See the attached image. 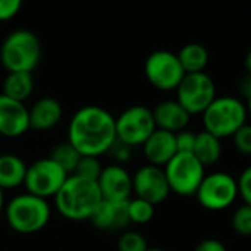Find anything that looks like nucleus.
<instances>
[{"instance_id": "obj_28", "label": "nucleus", "mask_w": 251, "mask_h": 251, "mask_svg": "<svg viewBox=\"0 0 251 251\" xmlns=\"http://www.w3.org/2000/svg\"><path fill=\"white\" fill-rule=\"evenodd\" d=\"M232 139H233V145L239 154L251 157V124L245 123L241 129H238L233 133Z\"/></svg>"}, {"instance_id": "obj_33", "label": "nucleus", "mask_w": 251, "mask_h": 251, "mask_svg": "<svg viewBox=\"0 0 251 251\" xmlns=\"http://www.w3.org/2000/svg\"><path fill=\"white\" fill-rule=\"evenodd\" d=\"M194 251H227V250H226V245L222 241L214 239V238H207V239L201 241L194 248Z\"/></svg>"}, {"instance_id": "obj_3", "label": "nucleus", "mask_w": 251, "mask_h": 251, "mask_svg": "<svg viewBox=\"0 0 251 251\" xmlns=\"http://www.w3.org/2000/svg\"><path fill=\"white\" fill-rule=\"evenodd\" d=\"M52 210L48 200L33 194H20L5 205V217L9 227L23 235H31L45 229L50 220Z\"/></svg>"}, {"instance_id": "obj_35", "label": "nucleus", "mask_w": 251, "mask_h": 251, "mask_svg": "<svg viewBox=\"0 0 251 251\" xmlns=\"http://www.w3.org/2000/svg\"><path fill=\"white\" fill-rule=\"evenodd\" d=\"M244 64H245V70H247V73L248 74H251V49L248 50V53L245 55V61H244Z\"/></svg>"}, {"instance_id": "obj_16", "label": "nucleus", "mask_w": 251, "mask_h": 251, "mask_svg": "<svg viewBox=\"0 0 251 251\" xmlns=\"http://www.w3.org/2000/svg\"><path fill=\"white\" fill-rule=\"evenodd\" d=\"M64 115V108L61 102L52 96L40 98L28 108L30 129L37 132L50 130L61 123Z\"/></svg>"}, {"instance_id": "obj_19", "label": "nucleus", "mask_w": 251, "mask_h": 251, "mask_svg": "<svg viewBox=\"0 0 251 251\" xmlns=\"http://www.w3.org/2000/svg\"><path fill=\"white\" fill-rule=\"evenodd\" d=\"M27 164L15 154L0 155V189H15L24 185Z\"/></svg>"}, {"instance_id": "obj_38", "label": "nucleus", "mask_w": 251, "mask_h": 251, "mask_svg": "<svg viewBox=\"0 0 251 251\" xmlns=\"http://www.w3.org/2000/svg\"><path fill=\"white\" fill-rule=\"evenodd\" d=\"M147 251H166V250H163V248H155V247H154V248H151V247H150Z\"/></svg>"}, {"instance_id": "obj_14", "label": "nucleus", "mask_w": 251, "mask_h": 251, "mask_svg": "<svg viewBox=\"0 0 251 251\" xmlns=\"http://www.w3.org/2000/svg\"><path fill=\"white\" fill-rule=\"evenodd\" d=\"M28 130L30 118L25 103L0 93V135L15 139L25 135Z\"/></svg>"}, {"instance_id": "obj_4", "label": "nucleus", "mask_w": 251, "mask_h": 251, "mask_svg": "<svg viewBox=\"0 0 251 251\" xmlns=\"http://www.w3.org/2000/svg\"><path fill=\"white\" fill-rule=\"evenodd\" d=\"M42 45L39 37L25 28L12 31L0 46V62L8 73H33L40 64Z\"/></svg>"}, {"instance_id": "obj_31", "label": "nucleus", "mask_w": 251, "mask_h": 251, "mask_svg": "<svg viewBox=\"0 0 251 251\" xmlns=\"http://www.w3.org/2000/svg\"><path fill=\"white\" fill-rule=\"evenodd\" d=\"M24 0H0V23H6L18 15Z\"/></svg>"}, {"instance_id": "obj_26", "label": "nucleus", "mask_w": 251, "mask_h": 251, "mask_svg": "<svg viewBox=\"0 0 251 251\" xmlns=\"http://www.w3.org/2000/svg\"><path fill=\"white\" fill-rule=\"evenodd\" d=\"M102 164L99 161L98 157H86V155H81L77 167H75V172L73 175L75 176H80L83 179H87V180H93L96 182L100 176V172H102Z\"/></svg>"}, {"instance_id": "obj_36", "label": "nucleus", "mask_w": 251, "mask_h": 251, "mask_svg": "<svg viewBox=\"0 0 251 251\" xmlns=\"http://www.w3.org/2000/svg\"><path fill=\"white\" fill-rule=\"evenodd\" d=\"M5 205H6V202H5V194H3L2 189H0V214L5 211Z\"/></svg>"}, {"instance_id": "obj_32", "label": "nucleus", "mask_w": 251, "mask_h": 251, "mask_svg": "<svg viewBox=\"0 0 251 251\" xmlns=\"http://www.w3.org/2000/svg\"><path fill=\"white\" fill-rule=\"evenodd\" d=\"M108 152L114 157V160L118 164L127 163L130 160V157H132V148L127 147V145H124V144H121V142H118V141L114 142V145L111 147V150Z\"/></svg>"}, {"instance_id": "obj_2", "label": "nucleus", "mask_w": 251, "mask_h": 251, "mask_svg": "<svg viewBox=\"0 0 251 251\" xmlns=\"http://www.w3.org/2000/svg\"><path fill=\"white\" fill-rule=\"evenodd\" d=\"M53 201L62 217L71 222H83L92 217L102 197L96 182L70 175L53 197Z\"/></svg>"}, {"instance_id": "obj_30", "label": "nucleus", "mask_w": 251, "mask_h": 251, "mask_svg": "<svg viewBox=\"0 0 251 251\" xmlns=\"http://www.w3.org/2000/svg\"><path fill=\"white\" fill-rule=\"evenodd\" d=\"M236 185H238V195L242 198L244 204L251 205V166L242 170V173L236 180Z\"/></svg>"}, {"instance_id": "obj_27", "label": "nucleus", "mask_w": 251, "mask_h": 251, "mask_svg": "<svg viewBox=\"0 0 251 251\" xmlns=\"http://www.w3.org/2000/svg\"><path fill=\"white\" fill-rule=\"evenodd\" d=\"M232 229L241 236H251V205L244 204L238 207L230 220Z\"/></svg>"}, {"instance_id": "obj_5", "label": "nucleus", "mask_w": 251, "mask_h": 251, "mask_svg": "<svg viewBox=\"0 0 251 251\" xmlns=\"http://www.w3.org/2000/svg\"><path fill=\"white\" fill-rule=\"evenodd\" d=\"M204 130L219 139L232 138L233 133L247 123V108L239 98L220 96L201 114Z\"/></svg>"}, {"instance_id": "obj_8", "label": "nucleus", "mask_w": 251, "mask_h": 251, "mask_svg": "<svg viewBox=\"0 0 251 251\" xmlns=\"http://www.w3.org/2000/svg\"><path fill=\"white\" fill-rule=\"evenodd\" d=\"M201 207L210 211H222L233 204L238 197L236 179L225 172L205 175L195 194Z\"/></svg>"}, {"instance_id": "obj_7", "label": "nucleus", "mask_w": 251, "mask_h": 251, "mask_svg": "<svg viewBox=\"0 0 251 251\" xmlns=\"http://www.w3.org/2000/svg\"><path fill=\"white\" fill-rule=\"evenodd\" d=\"M163 169L170 192L180 197L195 195L205 176V167L195 158L194 154L177 152Z\"/></svg>"}, {"instance_id": "obj_15", "label": "nucleus", "mask_w": 251, "mask_h": 251, "mask_svg": "<svg viewBox=\"0 0 251 251\" xmlns=\"http://www.w3.org/2000/svg\"><path fill=\"white\" fill-rule=\"evenodd\" d=\"M89 220L99 230H123L130 223L127 216V201L115 202L102 200Z\"/></svg>"}, {"instance_id": "obj_22", "label": "nucleus", "mask_w": 251, "mask_h": 251, "mask_svg": "<svg viewBox=\"0 0 251 251\" xmlns=\"http://www.w3.org/2000/svg\"><path fill=\"white\" fill-rule=\"evenodd\" d=\"M176 55L185 74L204 73L210 61L208 50L200 43H188Z\"/></svg>"}, {"instance_id": "obj_25", "label": "nucleus", "mask_w": 251, "mask_h": 251, "mask_svg": "<svg viewBox=\"0 0 251 251\" xmlns=\"http://www.w3.org/2000/svg\"><path fill=\"white\" fill-rule=\"evenodd\" d=\"M117 248L118 251H147L150 247L142 233L136 230H126L120 235Z\"/></svg>"}, {"instance_id": "obj_17", "label": "nucleus", "mask_w": 251, "mask_h": 251, "mask_svg": "<svg viewBox=\"0 0 251 251\" xmlns=\"http://www.w3.org/2000/svg\"><path fill=\"white\" fill-rule=\"evenodd\" d=\"M142 148L148 164L157 167H164L177 154L175 133L160 129H155L152 132V135L142 145Z\"/></svg>"}, {"instance_id": "obj_34", "label": "nucleus", "mask_w": 251, "mask_h": 251, "mask_svg": "<svg viewBox=\"0 0 251 251\" xmlns=\"http://www.w3.org/2000/svg\"><path fill=\"white\" fill-rule=\"evenodd\" d=\"M238 87H239V93H241L245 99L250 98V96H251V74L247 73V75L241 78Z\"/></svg>"}, {"instance_id": "obj_18", "label": "nucleus", "mask_w": 251, "mask_h": 251, "mask_svg": "<svg viewBox=\"0 0 251 251\" xmlns=\"http://www.w3.org/2000/svg\"><path fill=\"white\" fill-rule=\"evenodd\" d=\"M155 127L170 133H177L188 127L191 115L177 100H163L152 109Z\"/></svg>"}, {"instance_id": "obj_12", "label": "nucleus", "mask_w": 251, "mask_h": 251, "mask_svg": "<svg viewBox=\"0 0 251 251\" xmlns=\"http://www.w3.org/2000/svg\"><path fill=\"white\" fill-rule=\"evenodd\" d=\"M132 189L135 197L142 198L152 205H158L170 195V188L163 167L145 164L132 176Z\"/></svg>"}, {"instance_id": "obj_10", "label": "nucleus", "mask_w": 251, "mask_h": 251, "mask_svg": "<svg viewBox=\"0 0 251 251\" xmlns=\"http://www.w3.org/2000/svg\"><path fill=\"white\" fill-rule=\"evenodd\" d=\"M68 176L55 161L46 157L27 166L24 186L28 194L48 200L56 195Z\"/></svg>"}, {"instance_id": "obj_37", "label": "nucleus", "mask_w": 251, "mask_h": 251, "mask_svg": "<svg viewBox=\"0 0 251 251\" xmlns=\"http://www.w3.org/2000/svg\"><path fill=\"white\" fill-rule=\"evenodd\" d=\"M245 100H247V102H245V108H247V112H248V115H251V96H250V98H247Z\"/></svg>"}, {"instance_id": "obj_23", "label": "nucleus", "mask_w": 251, "mask_h": 251, "mask_svg": "<svg viewBox=\"0 0 251 251\" xmlns=\"http://www.w3.org/2000/svg\"><path fill=\"white\" fill-rule=\"evenodd\" d=\"M49 158L55 161L67 175H73L75 172V167L81 158V154L68 142H61L55 145L49 154Z\"/></svg>"}, {"instance_id": "obj_29", "label": "nucleus", "mask_w": 251, "mask_h": 251, "mask_svg": "<svg viewBox=\"0 0 251 251\" xmlns=\"http://www.w3.org/2000/svg\"><path fill=\"white\" fill-rule=\"evenodd\" d=\"M175 139H176V148H177V152L192 154L194 147H195L197 133H194L192 130L183 129V130H180V132L175 133Z\"/></svg>"}, {"instance_id": "obj_21", "label": "nucleus", "mask_w": 251, "mask_h": 251, "mask_svg": "<svg viewBox=\"0 0 251 251\" xmlns=\"http://www.w3.org/2000/svg\"><path fill=\"white\" fill-rule=\"evenodd\" d=\"M192 154L204 167L213 166L222 157V139L202 130V132L197 133L195 147H194Z\"/></svg>"}, {"instance_id": "obj_11", "label": "nucleus", "mask_w": 251, "mask_h": 251, "mask_svg": "<svg viewBox=\"0 0 251 251\" xmlns=\"http://www.w3.org/2000/svg\"><path fill=\"white\" fill-rule=\"evenodd\" d=\"M144 71L150 84L161 92L176 90L185 77L177 55L170 50L152 52L145 61Z\"/></svg>"}, {"instance_id": "obj_9", "label": "nucleus", "mask_w": 251, "mask_h": 251, "mask_svg": "<svg viewBox=\"0 0 251 251\" xmlns=\"http://www.w3.org/2000/svg\"><path fill=\"white\" fill-rule=\"evenodd\" d=\"M176 100L192 117L202 114L216 99V84L207 73L185 74L176 89Z\"/></svg>"}, {"instance_id": "obj_24", "label": "nucleus", "mask_w": 251, "mask_h": 251, "mask_svg": "<svg viewBox=\"0 0 251 251\" xmlns=\"http://www.w3.org/2000/svg\"><path fill=\"white\" fill-rule=\"evenodd\" d=\"M155 205L142 200V198H130L127 201V216L129 222L135 225H147L154 219Z\"/></svg>"}, {"instance_id": "obj_1", "label": "nucleus", "mask_w": 251, "mask_h": 251, "mask_svg": "<svg viewBox=\"0 0 251 251\" xmlns=\"http://www.w3.org/2000/svg\"><path fill=\"white\" fill-rule=\"evenodd\" d=\"M67 132V141L81 155L99 158L117 141L115 117L102 106L86 105L75 111Z\"/></svg>"}, {"instance_id": "obj_20", "label": "nucleus", "mask_w": 251, "mask_h": 251, "mask_svg": "<svg viewBox=\"0 0 251 251\" xmlns=\"http://www.w3.org/2000/svg\"><path fill=\"white\" fill-rule=\"evenodd\" d=\"M33 90H34L33 73H25V71L8 73L3 81V95L18 102H25L33 95Z\"/></svg>"}, {"instance_id": "obj_6", "label": "nucleus", "mask_w": 251, "mask_h": 251, "mask_svg": "<svg viewBox=\"0 0 251 251\" xmlns=\"http://www.w3.org/2000/svg\"><path fill=\"white\" fill-rule=\"evenodd\" d=\"M155 129L152 109L145 105H132L115 118L117 141L130 148L142 147Z\"/></svg>"}, {"instance_id": "obj_13", "label": "nucleus", "mask_w": 251, "mask_h": 251, "mask_svg": "<svg viewBox=\"0 0 251 251\" xmlns=\"http://www.w3.org/2000/svg\"><path fill=\"white\" fill-rule=\"evenodd\" d=\"M102 200L105 201H129L132 198V176L121 164H111L102 169L96 180Z\"/></svg>"}]
</instances>
